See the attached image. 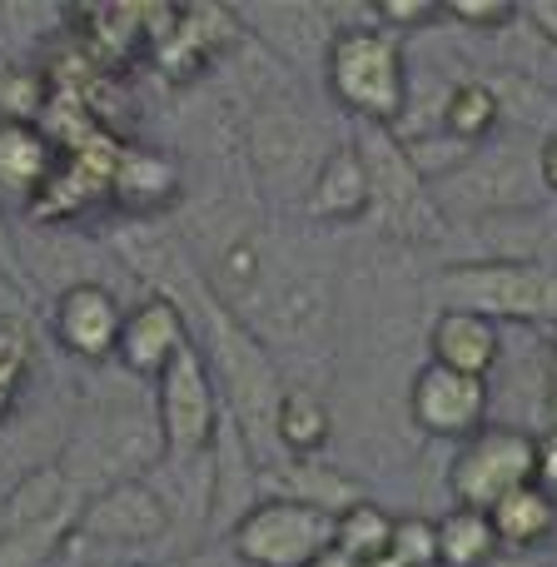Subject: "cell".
Listing matches in <instances>:
<instances>
[{"label": "cell", "mask_w": 557, "mask_h": 567, "mask_svg": "<svg viewBox=\"0 0 557 567\" xmlns=\"http://www.w3.org/2000/svg\"><path fill=\"white\" fill-rule=\"evenodd\" d=\"M319 115L293 85H269L249 100L245 115V165L255 179V195L279 209H299L309 195L319 165L329 159Z\"/></svg>", "instance_id": "obj_1"}, {"label": "cell", "mask_w": 557, "mask_h": 567, "mask_svg": "<svg viewBox=\"0 0 557 567\" xmlns=\"http://www.w3.org/2000/svg\"><path fill=\"white\" fill-rule=\"evenodd\" d=\"M339 35L323 60V90L333 95V105L343 115H353L359 125L399 130L403 110H409V60H403V40L373 20V6L359 16H343Z\"/></svg>", "instance_id": "obj_2"}, {"label": "cell", "mask_w": 557, "mask_h": 567, "mask_svg": "<svg viewBox=\"0 0 557 567\" xmlns=\"http://www.w3.org/2000/svg\"><path fill=\"white\" fill-rule=\"evenodd\" d=\"M538 145L493 140V145L473 150L453 175L433 179L429 189H433V205H439L443 225H493V219L533 215L548 199L543 169H538Z\"/></svg>", "instance_id": "obj_3"}, {"label": "cell", "mask_w": 557, "mask_h": 567, "mask_svg": "<svg viewBox=\"0 0 557 567\" xmlns=\"http://www.w3.org/2000/svg\"><path fill=\"white\" fill-rule=\"evenodd\" d=\"M439 309L478 313L488 323H553L557 329V269L543 259H458L429 284Z\"/></svg>", "instance_id": "obj_4"}, {"label": "cell", "mask_w": 557, "mask_h": 567, "mask_svg": "<svg viewBox=\"0 0 557 567\" xmlns=\"http://www.w3.org/2000/svg\"><path fill=\"white\" fill-rule=\"evenodd\" d=\"M363 169H369V225L393 245H433L443 235V215L433 205V189L409 165L399 135L379 125H359L353 135Z\"/></svg>", "instance_id": "obj_5"}, {"label": "cell", "mask_w": 557, "mask_h": 567, "mask_svg": "<svg viewBox=\"0 0 557 567\" xmlns=\"http://www.w3.org/2000/svg\"><path fill=\"white\" fill-rule=\"evenodd\" d=\"M175 538V513L159 498L149 478H130L115 488H100L80 503L75 528H70V548L105 553V563H145L140 553L159 548Z\"/></svg>", "instance_id": "obj_6"}, {"label": "cell", "mask_w": 557, "mask_h": 567, "mask_svg": "<svg viewBox=\"0 0 557 567\" xmlns=\"http://www.w3.org/2000/svg\"><path fill=\"white\" fill-rule=\"evenodd\" d=\"M155 419H159V439H165V463H189V458H209L215 433L225 423V399L215 389L205 353L189 343L155 383Z\"/></svg>", "instance_id": "obj_7"}, {"label": "cell", "mask_w": 557, "mask_h": 567, "mask_svg": "<svg viewBox=\"0 0 557 567\" xmlns=\"http://www.w3.org/2000/svg\"><path fill=\"white\" fill-rule=\"evenodd\" d=\"M225 548L239 558V567H313L333 548V518L303 503L259 498L235 523Z\"/></svg>", "instance_id": "obj_8"}, {"label": "cell", "mask_w": 557, "mask_h": 567, "mask_svg": "<svg viewBox=\"0 0 557 567\" xmlns=\"http://www.w3.org/2000/svg\"><path fill=\"white\" fill-rule=\"evenodd\" d=\"M523 483H533V433L503 429V423H488V429L473 433L448 468L453 508L473 513H493Z\"/></svg>", "instance_id": "obj_9"}, {"label": "cell", "mask_w": 557, "mask_h": 567, "mask_svg": "<svg viewBox=\"0 0 557 567\" xmlns=\"http://www.w3.org/2000/svg\"><path fill=\"white\" fill-rule=\"evenodd\" d=\"M235 20L293 80H323V60H329V45H333V35H339V20H333L329 6L265 0V6H239Z\"/></svg>", "instance_id": "obj_10"}, {"label": "cell", "mask_w": 557, "mask_h": 567, "mask_svg": "<svg viewBox=\"0 0 557 567\" xmlns=\"http://www.w3.org/2000/svg\"><path fill=\"white\" fill-rule=\"evenodd\" d=\"M125 309L130 303H120V293L100 279L65 284L55 293V303H50V333H55L60 353H70L75 363L105 369V363H115Z\"/></svg>", "instance_id": "obj_11"}, {"label": "cell", "mask_w": 557, "mask_h": 567, "mask_svg": "<svg viewBox=\"0 0 557 567\" xmlns=\"http://www.w3.org/2000/svg\"><path fill=\"white\" fill-rule=\"evenodd\" d=\"M488 379H468L443 363H423L409 383V419L429 439H458L468 443L478 429H488Z\"/></svg>", "instance_id": "obj_12"}, {"label": "cell", "mask_w": 557, "mask_h": 567, "mask_svg": "<svg viewBox=\"0 0 557 567\" xmlns=\"http://www.w3.org/2000/svg\"><path fill=\"white\" fill-rule=\"evenodd\" d=\"M189 343H195V333H189L185 309H179L175 299H165V293H145L140 303L125 309L115 363H120V373H130L135 383H155Z\"/></svg>", "instance_id": "obj_13"}, {"label": "cell", "mask_w": 557, "mask_h": 567, "mask_svg": "<svg viewBox=\"0 0 557 567\" xmlns=\"http://www.w3.org/2000/svg\"><path fill=\"white\" fill-rule=\"evenodd\" d=\"M299 215L313 219V225H329V229L369 219V169H363L353 140H339V145L329 150V159L319 165L309 195H303Z\"/></svg>", "instance_id": "obj_14"}, {"label": "cell", "mask_w": 557, "mask_h": 567, "mask_svg": "<svg viewBox=\"0 0 557 567\" xmlns=\"http://www.w3.org/2000/svg\"><path fill=\"white\" fill-rule=\"evenodd\" d=\"M259 498H283V503H303V508H319L329 518L349 513L353 503H363V483H353L349 473L329 468L319 458H279L269 468H259Z\"/></svg>", "instance_id": "obj_15"}, {"label": "cell", "mask_w": 557, "mask_h": 567, "mask_svg": "<svg viewBox=\"0 0 557 567\" xmlns=\"http://www.w3.org/2000/svg\"><path fill=\"white\" fill-rule=\"evenodd\" d=\"M80 503L85 498L70 488V478L60 473V463L25 473V478L10 483L6 498H0V543L25 538V533H35V528H50V523L75 518Z\"/></svg>", "instance_id": "obj_16"}, {"label": "cell", "mask_w": 557, "mask_h": 567, "mask_svg": "<svg viewBox=\"0 0 557 567\" xmlns=\"http://www.w3.org/2000/svg\"><path fill=\"white\" fill-rule=\"evenodd\" d=\"M503 353V333L498 323L478 319V313L463 309H439L429 323V363H443L453 373H468V379H488L498 369Z\"/></svg>", "instance_id": "obj_17"}, {"label": "cell", "mask_w": 557, "mask_h": 567, "mask_svg": "<svg viewBox=\"0 0 557 567\" xmlns=\"http://www.w3.org/2000/svg\"><path fill=\"white\" fill-rule=\"evenodd\" d=\"M110 189H115V199H125L135 215L130 219H159V209H169L179 199V189H185V175H179V165L169 155H159V150H115V165H110Z\"/></svg>", "instance_id": "obj_18"}, {"label": "cell", "mask_w": 557, "mask_h": 567, "mask_svg": "<svg viewBox=\"0 0 557 567\" xmlns=\"http://www.w3.org/2000/svg\"><path fill=\"white\" fill-rule=\"evenodd\" d=\"M60 169V150L45 125H0V195L40 199Z\"/></svg>", "instance_id": "obj_19"}, {"label": "cell", "mask_w": 557, "mask_h": 567, "mask_svg": "<svg viewBox=\"0 0 557 567\" xmlns=\"http://www.w3.org/2000/svg\"><path fill=\"white\" fill-rule=\"evenodd\" d=\"M333 439V409L319 389H299L289 383L279 399V419H275V443L279 458H319Z\"/></svg>", "instance_id": "obj_20"}, {"label": "cell", "mask_w": 557, "mask_h": 567, "mask_svg": "<svg viewBox=\"0 0 557 567\" xmlns=\"http://www.w3.org/2000/svg\"><path fill=\"white\" fill-rule=\"evenodd\" d=\"M439 130L453 135L458 145H468V150L493 145L498 130H503V105H498V95H493L488 80H458V85L443 95Z\"/></svg>", "instance_id": "obj_21"}, {"label": "cell", "mask_w": 557, "mask_h": 567, "mask_svg": "<svg viewBox=\"0 0 557 567\" xmlns=\"http://www.w3.org/2000/svg\"><path fill=\"white\" fill-rule=\"evenodd\" d=\"M488 518H493V533H498L503 548H538V543H548L557 533V503L543 488L523 483V488L508 493Z\"/></svg>", "instance_id": "obj_22"}, {"label": "cell", "mask_w": 557, "mask_h": 567, "mask_svg": "<svg viewBox=\"0 0 557 567\" xmlns=\"http://www.w3.org/2000/svg\"><path fill=\"white\" fill-rule=\"evenodd\" d=\"M503 553L488 513L448 508L439 518V567H488Z\"/></svg>", "instance_id": "obj_23"}, {"label": "cell", "mask_w": 557, "mask_h": 567, "mask_svg": "<svg viewBox=\"0 0 557 567\" xmlns=\"http://www.w3.org/2000/svg\"><path fill=\"white\" fill-rule=\"evenodd\" d=\"M393 513L389 508H379V503H353L349 513H339L333 518V548L343 553V558H353V563H373V558H389V548H393Z\"/></svg>", "instance_id": "obj_24"}, {"label": "cell", "mask_w": 557, "mask_h": 567, "mask_svg": "<svg viewBox=\"0 0 557 567\" xmlns=\"http://www.w3.org/2000/svg\"><path fill=\"white\" fill-rule=\"evenodd\" d=\"M45 110V85L35 70L0 65V125H35Z\"/></svg>", "instance_id": "obj_25"}, {"label": "cell", "mask_w": 557, "mask_h": 567, "mask_svg": "<svg viewBox=\"0 0 557 567\" xmlns=\"http://www.w3.org/2000/svg\"><path fill=\"white\" fill-rule=\"evenodd\" d=\"M25 383H30V339L20 323L0 319V413L16 409Z\"/></svg>", "instance_id": "obj_26"}, {"label": "cell", "mask_w": 557, "mask_h": 567, "mask_svg": "<svg viewBox=\"0 0 557 567\" xmlns=\"http://www.w3.org/2000/svg\"><path fill=\"white\" fill-rule=\"evenodd\" d=\"M389 553L409 567H439V523L433 518H399L393 523Z\"/></svg>", "instance_id": "obj_27"}, {"label": "cell", "mask_w": 557, "mask_h": 567, "mask_svg": "<svg viewBox=\"0 0 557 567\" xmlns=\"http://www.w3.org/2000/svg\"><path fill=\"white\" fill-rule=\"evenodd\" d=\"M443 16L468 25V30H508L523 20V10L518 6H488V0H448Z\"/></svg>", "instance_id": "obj_28"}, {"label": "cell", "mask_w": 557, "mask_h": 567, "mask_svg": "<svg viewBox=\"0 0 557 567\" xmlns=\"http://www.w3.org/2000/svg\"><path fill=\"white\" fill-rule=\"evenodd\" d=\"M373 20H379L389 35H409V30H423L433 25V20H443V6H409V0H383V6H373Z\"/></svg>", "instance_id": "obj_29"}, {"label": "cell", "mask_w": 557, "mask_h": 567, "mask_svg": "<svg viewBox=\"0 0 557 567\" xmlns=\"http://www.w3.org/2000/svg\"><path fill=\"white\" fill-rule=\"evenodd\" d=\"M533 488H543L557 503V429L533 439Z\"/></svg>", "instance_id": "obj_30"}, {"label": "cell", "mask_w": 557, "mask_h": 567, "mask_svg": "<svg viewBox=\"0 0 557 567\" xmlns=\"http://www.w3.org/2000/svg\"><path fill=\"white\" fill-rule=\"evenodd\" d=\"M159 567H239V558L225 548V543H209V548H195V553H175Z\"/></svg>", "instance_id": "obj_31"}, {"label": "cell", "mask_w": 557, "mask_h": 567, "mask_svg": "<svg viewBox=\"0 0 557 567\" xmlns=\"http://www.w3.org/2000/svg\"><path fill=\"white\" fill-rule=\"evenodd\" d=\"M538 169H543V189H548V199H557V130H553V135H543Z\"/></svg>", "instance_id": "obj_32"}, {"label": "cell", "mask_w": 557, "mask_h": 567, "mask_svg": "<svg viewBox=\"0 0 557 567\" xmlns=\"http://www.w3.org/2000/svg\"><path fill=\"white\" fill-rule=\"evenodd\" d=\"M0 269H6V275H10V284H25V279H20V275H25V269H20V259H16V239H10L6 219H0Z\"/></svg>", "instance_id": "obj_33"}, {"label": "cell", "mask_w": 557, "mask_h": 567, "mask_svg": "<svg viewBox=\"0 0 557 567\" xmlns=\"http://www.w3.org/2000/svg\"><path fill=\"white\" fill-rule=\"evenodd\" d=\"M548 369H553V393H557V329H553V349H548Z\"/></svg>", "instance_id": "obj_34"}, {"label": "cell", "mask_w": 557, "mask_h": 567, "mask_svg": "<svg viewBox=\"0 0 557 567\" xmlns=\"http://www.w3.org/2000/svg\"><path fill=\"white\" fill-rule=\"evenodd\" d=\"M90 567H149V563H90Z\"/></svg>", "instance_id": "obj_35"}]
</instances>
